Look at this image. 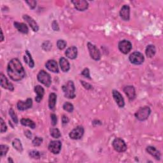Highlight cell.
Returning <instances> with one entry per match:
<instances>
[{
	"mask_svg": "<svg viewBox=\"0 0 163 163\" xmlns=\"http://www.w3.org/2000/svg\"><path fill=\"white\" fill-rule=\"evenodd\" d=\"M7 73L10 78L14 81H20L26 77V73L18 59L10 60L7 66Z\"/></svg>",
	"mask_w": 163,
	"mask_h": 163,
	"instance_id": "1",
	"label": "cell"
},
{
	"mask_svg": "<svg viewBox=\"0 0 163 163\" xmlns=\"http://www.w3.org/2000/svg\"><path fill=\"white\" fill-rule=\"evenodd\" d=\"M62 89L63 91L65 96L68 99H73L75 95V87L72 80H69L66 84L62 85Z\"/></svg>",
	"mask_w": 163,
	"mask_h": 163,
	"instance_id": "2",
	"label": "cell"
},
{
	"mask_svg": "<svg viewBox=\"0 0 163 163\" xmlns=\"http://www.w3.org/2000/svg\"><path fill=\"white\" fill-rule=\"evenodd\" d=\"M151 113V110L148 106L141 107L135 113V117L140 121H144L147 120Z\"/></svg>",
	"mask_w": 163,
	"mask_h": 163,
	"instance_id": "3",
	"label": "cell"
},
{
	"mask_svg": "<svg viewBox=\"0 0 163 163\" xmlns=\"http://www.w3.org/2000/svg\"><path fill=\"white\" fill-rule=\"evenodd\" d=\"M37 79L40 82L47 87L51 85V77L50 75L44 70H41L37 75Z\"/></svg>",
	"mask_w": 163,
	"mask_h": 163,
	"instance_id": "4",
	"label": "cell"
},
{
	"mask_svg": "<svg viewBox=\"0 0 163 163\" xmlns=\"http://www.w3.org/2000/svg\"><path fill=\"white\" fill-rule=\"evenodd\" d=\"M112 145L115 150L118 152H124L127 150V145L125 142L120 138H116L112 142Z\"/></svg>",
	"mask_w": 163,
	"mask_h": 163,
	"instance_id": "5",
	"label": "cell"
},
{
	"mask_svg": "<svg viewBox=\"0 0 163 163\" xmlns=\"http://www.w3.org/2000/svg\"><path fill=\"white\" fill-rule=\"evenodd\" d=\"M129 61L132 64L136 65H142L144 62L145 58L143 55L140 52H134L129 56Z\"/></svg>",
	"mask_w": 163,
	"mask_h": 163,
	"instance_id": "6",
	"label": "cell"
},
{
	"mask_svg": "<svg viewBox=\"0 0 163 163\" xmlns=\"http://www.w3.org/2000/svg\"><path fill=\"white\" fill-rule=\"evenodd\" d=\"M87 48L89 49V52L92 59L95 61H99L101 59V53H100L99 49L94 45L88 42L87 43Z\"/></svg>",
	"mask_w": 163,
	"mask_h": 163,
	"instance_id": "7",
	"label": "cell"
},
{
	"mask_svg": "<svg viewBox=\"0 0 163 163\" xmlns=\"http://www.w3.org/2000/svg\"><path fill=\"white\" fill-rule=\"evenodd\" d=\"M84 134V129L82 126H79L74 128L69 134V136L73 140H80L81 139Z\"/></svg>",
	"mask_w": 163,
	"mask_h": 163,
	"instance_id": "8",
	"label": "cell"
},
{
	"mask_svg": "<svg viewBox=\"0 0 163 163\" xmlns=\"http://www.w3.org/2000/svg\"><path fill=\"white\" fill-rule=\"evenodd\" d=\"M118 47L119 51L124 54H128L132 49V44L131 43L126 40H124L120 41L119 43Z\"/></svg>",
	"mask_w": 163,
	"mask_h": 163,
	"instance_id": "9",
	"label": "cell"
},
{
	"mask_svg": "<svg viewBox=\"0 0 163 163\" xmlns=\"http://www.w3.org/2000/svg\"><path fill=\"white\" fill-rule=\"evenodd\" d=\"M33 106V100L31 98H28L26 101H19L17 104V108L19 111H24L31 108Z\"/></svg>",
	"mask_w": 163,
	"mask_h": 163,
	"instance_id": "10",
	"label": "cell"
},
{
	"mask_svg": "<svg viewBox=\"0 0 163 163\" xmlns=\"http://www.w3.org/2000/svg\"><path fill=\"white\" fill-rule=\"evenodd\" d=\"M62 143L60 141H51L48 145V150L54 154H58L61 150Z\"/></svg>",
	"mask_w": 163,
	"mask_h": 163,
	"instance_id": "11",
	"label": "cell"
},
{
	"mask_svg": "<svg viewBox=\"0 0 163 163\" xmlns=\"http://www.w3.org/2000/svg\"><path fill=\"white\" fill-rule=\"evenodd\" d=\"M71 3L74 5L75 8L79 11H85L89 7L88 2L85 0H76V1H72Z\"/></svg>",
	"mask_w": 163,
	"mask_h": 163,
	"instance_id": "12",
	"label": "cell"
},
{
	"mask_svg": "<svg viewBox=\"0 0 163 163\" xmlns=\"http://www.w3.org/2000/svg\"><path fill=\"white\" fill-rule=\"evenodd\" d=\"M0 79H1V86L3 88L8 89L10 91H13L14 90V85L8 81L7 78L3 73L0 74Z\"/></svg>",
	"mask_w": 163,
	"mask_h": 163,
	"instance_id": "13",
	"label": "cell"
},
{
	"mask_svg": "<svg viewBox=\"0 0 163 163\" xmlns=\"http://www.w3.org/2000/svg\"><path fill=\"white\" fill-rule=\"evenodd\" d=\"M112 95L113 97H114V99H115V101L117 105L120 108H123L125 105V102H124V99L121 95V94L117 90H113L112 91Z\"/></svg>",
	"mask_w": 163,
	"mask_h": 163,
	"instance_id": "14",
	"label": "cell"
},
{
	"mask_svg": "<svg viewBox=\"0 0 163 163\" xmlns=\"http://www.w3.org/2000/svg\"><path fill=\"white\" fill-rule=\"evenodd\" d=\"M120 16L122 20L128 21L130 19V8L128 5H124L120 11Z\"/></svg>",
	"mask_w": 163,
	"mask_h": 163,
	"instance_id": "15",
	"label": "cell"
},
{
	"mask_svg": "<svg viewBox=\"0 0 163 163\" xmlns=\"http://www.w3.org/2000/svg\"><path fill=\"white\" fill-rule=\"evenodd\" d=\"M23 19L28 22V24L29 25V26L33 30V31L37 32L39 30L38 25L36 22L32 17H31L28 15H24Z\"/></svg>",
	"mask_w": 163,
	"mask_h": 163,
	"instance_id": "16",
	"label": "cell"
},
{
	"mask_svg": "<svg viewBox=\"0 0 163 163\" xmlns=\"http://www.w3.org/2000/svg\"><path fill=\"white\" fill-rule=\"evenodd\" d=\"M124 92L125 94H126V96L128 97L129 100L132 101L134 100L136 97V91L134 87L132 85H128L124 87V88L123 89Z\"/></svg>",
	"mask_w": 163,
	"mask_h": 163,
	"instance_id": "17",
	"label": "cell"
},
{
	"mask_svg": "<svg viewBox=\"0 0 163 163\" xmlns=\"http://www.w3.org/2000/svg\"><path fill=\"white\" fill-rule=\"evenodd\" d=\"M34 92L37 94V96L35 97V101L37 103H40L44 96L45 90L41 85H37L34 87Z\"/></svg>",
	"mask_w": 163,
	"mask_h": 163,
	"instance_id": "18",
	"label": "cell"
},
{
	"mask_svg": "<svg viewBox=\"0 0 163 163\" xmlns=\"http://www.w3.org/2000/svg\"><path fill=\"white\" fill-rule=\"evenodd\" d=\"M65 54L68 58L70 59H75L77 57L78 54L77 48L75 46L69 47L65 52Z\"/></svg>",
	"mask_w": 163,
	"mask_h": 163,
	"instance_id": "19",
	"label": "cell"
},
{
	"mask_svg": "<svg viewBox=\"0 0 163 163\" xmlns=\"http://www.w3.org/2000/svg\"><path fill=\"white\" fill-rule=\"evenodd\" d=\"M45 67L53 73H59V68L57 62L54 60H48L45 64Z\"/></svg>",
	"mask_w": 163,
	"mask_h": 163,
	"instance_id": "20",
	"label": "cell"
},
{
	"mask_svg": "<svg viewBox=\"0 0 163 163\" xmlns=\"http://www.w3.org/2000/svg\"><path fill=\"white\" fill-rule=\"evenodd\" d=\"M147 152L153 156L157 160H160L161 159V153L159 150L154 147L153 146H148L146 148Z\"/></svg>",
	"mask_w": 163,
	"mask_h": 163,
	"instance_id": "21",
	"label": "cell"
},
{
	"mask_svg": "<svg viewBox=\"0 0 163 163\" xmlns=\"http://www.w3.org/2000/svg\"><path fill=\"white\" fill-rule=\"evenodd\" d=\"M59 65H60L61 70L63 72H68L70 70V62L65 57L60 58V59H59Z\"/></svg>",
	"mask_w": 163,
	"mask_h": 163,
	"instance_id": "22",
	"label": "cell"
},
{
	"mask_svg": "<svg viewBox=\"0 0 163 163\" xmlns=\"http://www.w3.org/2000/svg\"><path fill=\"white\" fill-rule=\"evenodd\" d=\"M14 26L19 32H20L23 34H27L29 32V29H28V26H26V24H25L24 23L15 22H14Z\"/></svg>",
	"mask_w": 163,
	"mask_h": 163,
	"instance_id": "23",
	"label": "cell"
},
{
	"mask_svg": "<svg viewBox=\"0 0 163 163\" xmlns=\"http://www.w3.org/2000/svg\"><path fill=\"white\" fill-rule=\"evenodd\" d=\"M56 101H57V95L54 93L50 94L48 97V107L50 110H54L55 109Z\"/></svg>",
	"mask_w": 163,
	"mask_h": 163,
	"instance_id": "24",
	"label": "cell"
},
{
	"mask_svg": "<svg viewBox=\"0 0 163 163\" xmlns=\"http://www.w3.org/2000/svg\"><path fill=\"white\" fill-rule=\"evenodd\" d=\"M156 52V49L154 45H149L147 47L145 50V54L149 58L153 57Z\"/></svg>",
	"mask_w": 163,
	"mask_h": 163,
	"instance_id": "25",
	"label": "cell"
},
{
	"mask_svg": "<svg viewBox=\"0 0 163 163\" xmlns=\"http://www.w3.org/2000/svg\"><path fill=\"white\" fill-rule=\"evenodd\" d=\"M24 61L26 62V63L29 65V66L30 68H33L34 66V61L31 57V54L29 53V52L28 51H26V55H25L24 56Z\"/></svg>",
	"mask_w": 163,
	"mask_h": 163,
	"instance_id": "26",
	"label": "cell"
},
{
	"mask_svg": "<svg viewBox=\"0 0 163 163\" xmlns=\"http://www.w3.org/2000/svg\"><path fill=\"white\" fill-rule=\"evenodd\" d=\"M20 123L24 126H28L31 129H34L36 128L35 123L31 119L23 118L20 120Z\"/></svg>",
	"mask_w": 163,
	"mask_h": 163,
	"instance_id": "27",
	"label": "cell"
},
{
	"mask_svg": "<svg viewBox=\"0 0 163 163\" xmlns=\"http://www.w3.org/2000/svg\"><path fill=\"white\" fill-rule=\"evenodd\" d=\"M12 145H13L14 148L17 150L18 152H22V150H23V147L21 143V142L20 140H19L18 138L15 139L13 142H12Z\"/></svg>",
	"mask_w": 163,
	"mask_h": 163,
	"instance_id": "28",
	"label": "cell"
},
{
	"mask_svg": "<svg viewBox=\"0 0 163 163\" xmlns=\"http://www.w3.org/2000/svg\"><path fill=\"white\" fill-rule=\"evenodd\" d=\"M51 132V135L54 138H59L61 136V134L60 131L57 128H52L50 130Z\"/></svg>",
	"mask_w": 163,
	"mask_h": 163,
	"instance_id": "29",
	"label": "cell"
},
{
	"mask_svg": "<svg viewBox=\"0 0 163 163\" xmlns=\"http://www.w3.org/2000/svg\"><path fill=\"white\" fill-rule=\"evenodd\" d=\"M62 108H63V109L65 111H66L69 113L73 112V110H74L73 105L71 103H69V102H66L65 103H64L63 106H62Z\"/></svg>",
	"mask_w": 163,
	"mask_h": 163,
	"instance_id": "30",
	"label": "cell"
},
{
	"mask_svg": "<svg viewBox=\"0 0 163 163\" xmlns=\"http://www.w3.org/2000/svg\"><path fill=\"white\" fill-rule=\"evenodd\" d=\"M43 142V138H42L38 137V136H36L33 139L32 143L34 147H38L40 146Z\"/></svg>",
	"mask_w": 163,
	"mask_h": 163,
	"instance_id": "31",
	"label": "cell"
},
{
	"mask_svg": "<svg viewBox=\"0 0 163 163\" xmlns=\"http://www.w3.org/2000/svg\"><path fill=\"white\" fill-rule=\"evenodd\" d=\"M29 156L33 158V159H38L40 158V153L37 151V150H31V151L29 152Z\"/></svg>",
	"mask_w": 163,
	"mask_h": 163,
	"instance_id": "32",
	"label": "cell"
},
{
	"mask_svg": "<svg viewBox=\"0 0 163 163\" xmlns=\"http://www.w3.org/2000/svg\"><path fill=\"white\" fill-rule=\"evenodd\" d=\"M9 114L11 118V119L13 120V121L14 122L15 124H17L18 123V118H17V116L16 115V114L15 113L14 110L12 109V108H10V110H9Z\"/></svg>",
	"mask_w": 163,
	"mask_h": 163,
	"instance_id": "33",
	"label": "cell"
},
{
	"mask_svg": "<svg viewBox=\"0 0 163 163\" xmlns=\"http://www.w3.org/2000/svg\"><path fill=\"white\" fill-rule=\"evenodd\" d=\"M66 45H67L66 42L63 40H59L57 42V46L59 50L65 49L66 47Z\"/></svg>",
	"mask_w": 163,
	"mask_h": 163,
	"instance_id": "34",
	"label": "cell"
},
{
	"mask_svg": "<svg viewBox=\"0 0 163 163\" xmlns=\"http://www.w3.org/2000/svg\"><path fill=\"white\" fill-rule=\"evenodd\" d=\"M0 149H1V157H2L7 155V153L8 151L9 148L7 145H2L1 146H0Z\"/></svg>",
	"mask_w": 163,
	"mask_h": 163,
	"instance_id": "35",
	"label": "cell"
},
{
	"mask_svg": "<svg viewBox=\"0 0 163 163\" xmlns=\"http://www.w3.org/2000/svg\"><path fill=\"white\" fill-rule=\"evenodd\" d=\"M0 121H1V133H3L7 131V125L5 124L4 120H3L2 118L0 119Z\"/></svg>",
	"mask_w": 163,
	"mask_h": 163,
	"instance_id": "36",
	"label": "cell"
},
{
	"mask_svg": "<svg viewBox=\"0 0 163 163\" xmlns=\"http://www.w3.org/2000/svg\"><path fill=\"white\" fill-rule=\"evenodd\" d=\"M81 75H83V76H84L85 77H87L89 79H91V77H90V71H89V70L88 68H85L82 72L81 73Z\"/></svg>",
	"mask_w": 163,
	"mask_h": 163,
	"instance_id": "37",
	"label": "cell"
},
{
	"mask_svg": "<svg viewBox=\"0 0 163 163\" xmlns=\"http://www.w3.org/2000/svg\"><path fill=\"white\" fill-rule=\"evenodd\" d=\"M26 3L29 5L31 9H34L36 7V2L34 0H31V1H26Z\"/></svg>",
	"mask_w": 163,
	"mask_h": 163,
	"instance_id": "38",
	"label": "cell"
},
{
	"mask_svg": "<svg viewBox=\"0 0 163 163\" xmlns=\"http://www.w3.org/2000/svg\"><path fill=\"white\" fill-rule=\"evenodd\" d=\"M51 124L53 126H56L57 124V118L56 114H52L51 115Z\"/></svg>",
	"mask_w": 163,
	"mask_h": 163,
	"instance_id": "39",
	"label": "cell"
},
{
	"mask_svg": "<svg viewBox=\"0 0 163 163\" xmlns=\"http://www.w3.org/2000/svg\"><path fill=\"white\" fill-rule=\"evenodd\" d=\"M80 82H81V84H82V85L84 87V88H85L86 89H88V90H89V89H91L93 88L92 85H91V84H88V83H87V82H84V81H83V80H81Z\"/></svg>",
	"mask_w": 163,
	"mask_h": 163,
	"instance_id": "40",
	"label": "cell"
},
{
	"mask_svg": "<svg viewBox=\"0 0 163 163\" xmlns=\"http://www.w3.org/2000/svg\"><path fill=\"white\" fill-rule=\"evenodd\" d=\"M52 28L54 31H59V25L57 22L56 20H54L52 24Z\"/></svg>",
	"mask_w": 163,
	"mask_h": 163,
	"instance_id": "41",
	"label": "cell"
},
{
	"mask_svg": "<svg viewBox=\"0 0 163 163\" xmlns=\"http://www.w3.org/2000/svg\"><path fill=\"white\" fill-rule=\"evenodd\" d=\"M69 120H69V119H68V117L67 116H66V115L62 116V124H68L69 122Z\"/></svg>",
	"mask_w": 163,
	"mask_h": 163,
	"instance_id": "42",
	"label": "cell"
},
{
	"mask_svg": "<svg viewBox=\"0 0 163 163\" xmlns=\"http://www.w3.org/2000/svg\"><path fill=\"white\" fill-rule=\"evenodd\" d=\"M24 134L26 135V136L28 138H29V139H31V138H32V133H31L29 131H28V130L25 131Z\"/></svg>",
	"mask_w": 163,
	"mask_h": 163,
	"instance_id": "43",
	"label": "cell"
},
{
	"mask_svg": "<svg viewBox=\"0 0 163 163\" xmlns=\"http://www.w3.org/2000/svg\"><path fill=\"white\" fill-rule=\"evenodd\" d=\"M2 42L3 41V31H2Z\"/></svg>",
	"mask_w": 163,
	"mask_h": 163,
	"instance_id": "44",
	"label": "cell"
},
{
	"mask_svg": "<svg viewBox=\"0 0 163 163\" xmlns=\"http://www.w3.org/2000/svg\"><path fill=\"white\" fill-rule=\"evenodd\" d=\"M8 161H9V162H14L13 161L11 160V159L10 157H9V158H8Z\"/></svg>",
	"mask_w": 163,
	"mask_h": 163,
	"instance_id": "45",
	"label": "cell"
}]
</instances>
